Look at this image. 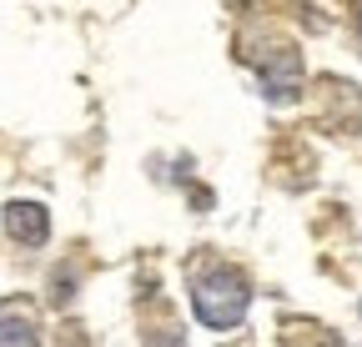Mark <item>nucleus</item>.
I'll use <instances>...</instances> for the list:
<instances>
[{
  "label": "nucleus",
  "mask_w": 362,
  "mask_h": 347,
  "mask_svg": "<svg viewBox=\"0 0 362 347\" xmlns=\"http://www.w3.org/2000/svg\"><path fill=\"white\" fill-rule=\"evenodd\" d=\"M0 342H35V332L25 322H11V317H0Z\"/></svg>",
  "instance_id": "nucleus-3"
},
{
  "label": "nucleus",
  "mask_w": 362,
  "mask_h": 347,
  "mask_svg": "<svg viewBox=\"0 0 362 347\" xmlns=\"http://www.w3.org/2000/svg\"><path fill=\"white\" fill-rule=\"evenodd\" d=\"M247 302H252V292L237 272H211L197 287V317L206 327H237L247 317Z\"/></svg>",
  "instance_id": "nucleus-1"
},
{
  "label": "nucleus",
  "mask_w": 362,
  "mask_h": 347,
  "mask_svg": "<svg viewBox=\"0 0 362 347\" xmlns=\"http://www.w3.org/2000/svg\"><path fill=\"white\" fill-rule=\"evenodd\" d=\"M45 206H35V201H11L6 206V232L16 237V242H45Z\"/></svg>",
  "instance_id": "nucleus-2"
}]
</instances>
